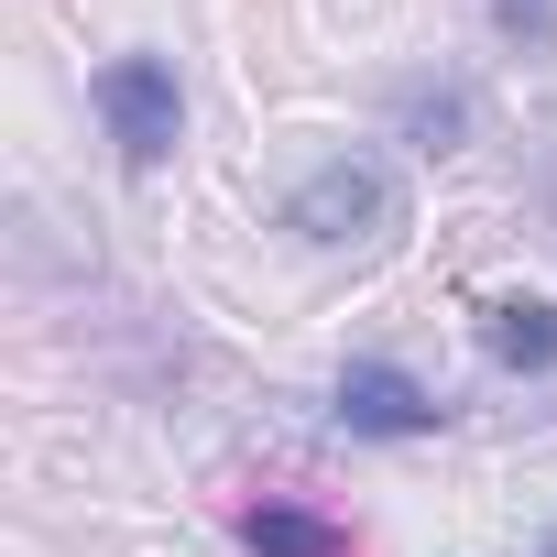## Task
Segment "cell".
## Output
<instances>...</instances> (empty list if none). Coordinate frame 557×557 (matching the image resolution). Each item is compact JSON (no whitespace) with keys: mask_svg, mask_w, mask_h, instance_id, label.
<instances>
[{"mask_svg":"<svg viewBox=\"0 0 557 557\" xmlns=\"http://www.w3.org/2000/svg\"><path fill=\"white\" fill-rule=\"evenodd\" d=\"M240 535H251L262 557H350V535H339V524H318V513H285V503H262Z\"/></svg>","mask_w":557,"mask_h":557,"instance_id":"cell-6","label":"cell"},{"mask_svg":"<svg viewBox=\"0 0 557 557\" xmlns=\"http://www.w3.org/2000/svg\"><path fill=\"white\" fill-rule=\"evenodd\" d=\"M99 121H110L121 164L153 175V164L175 153V132H186V88H175V66H164V55H110V66H99Z\"/></svg>","mask_w":557,"mask_h":557,"instance_id":"cell-2","label":"cell"},{"mask_svg":"<svg viewBox=\"0 0 557 557\" xmlns=\"http://www.w3.org/2000/svg\"><path fill=\"white\" fill-rule=\"evenodd\" d=\"M394 121L416 132V153H459V132H470V99H459L448 77H405V88H394Z\"/></svg>","mask_w":557,"mask_h":557,"instance_id":"cell-5","label":"cell"},{"mask_svg":"<svg viewBox=\"0 0 557 557\" xmlns=\"http://www.w3.org/2000/svg\"><path fill=\"white\" fill-rule=\"evenodd\" d=\"M285 230H296L307 251H383V240L405 230V186H394L372 153H329V164L296 175Z\"/></svg>","mask_w":557,"mask_h":557,"instance_id":"cell-1","label":"cell"},{"mask_svg":"<svg viewBox=\"0 0 557 557\" xmlns=\"http://www.w3.org/2000/svg\"><path fill=\"white\" fill-rule=\"evenodd\" d=\"M437 416H448V405H437L405 361H350V372H339V426H350V437H437Z\"/></svg>","mask_w":557,"mask_h":557,"instance_id":"cell-3","label":"cell"},{"mask_svg":"<svg viewBox=\"0 0 557 557\" xmlns=\"http://www.w3.org/2000/svg\"><path fill=\"white\" fill-rule=\"evenodd\" d=\"M546 557H557V535H546Z\"/></svg>","mask_w":557,"mask_h":557,"instance_id":"cell-8","label":"cell"},{"mask_svg":"<svg viewBox=\"0 0 557 557\" xmlns=\"http://www.w3.org/2000/svg\"><path fill=\"white\" fill-rule=\"evenodd\" d=\"M492 23L513 45H557V0H492Z\"/></svg>","mask_w":557,"mask_h":557,"instance_id":"cell-7","label":"cell"},{"mask_svg":"<svg viewBox=\"0 0 557 557\" xmlns=\"http://www.w3.org/2000/svg\"><path fill=\"white\" fill-rule=\"evenodd\" d=\"M481 350L503 372H557V307L546 296H492L481 307Z\"/></svg>","mask_w":557,"mask_h":557,"instance_id":"cell-4","label":"cell"}]
</instances>
